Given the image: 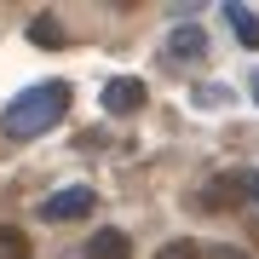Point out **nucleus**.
Returning <instances> with one entry per match:
<instances>
[{"label": "nucleus", "mask_w": 259, "mask_h": 259, "mask_svg": "<svg viewBox=\"0 0 259 259\" xmlns=\"http://www.w3.org/2000/svg\"><path fill=\"white\" fill-rule=\"evenodd\" d=\"M64 110H69V87L64 81H40V87H29V93H18L6 104L0 127H6V139H35V133H52L64 121Z\"/></svg>", "instance_id": "1"}, {"label": "nucleus", "mask_w": 259, "mask_h": 259, "mask_svg": "<svg viewBox=\"0 0 259 259\" xmlns=\"http://www.w3.org/2000/svg\"><path fill=\"white\" fill-rule=\"evenodd\" d=\"M167 58H173V64H196V58H207V29L179 23L173 35H167Z\"/></svg>", "instance_id": "2"}, {"label": "nucleus", "mask_w": 259, "mask_h": 259, "mask_svg": "<svg viewBox=\"0 0 259 259\" xmlns=\"http://www.w3.org/2000/svg\"><path fill=\"white\" fill-rule=\"evenodd\" d=\"M81 213H93V190H81V185H69V190L40 202V219H81Z\"/></svg>", "instance_id": "3"}, {"label": "nucleus", "mask_w": 259, "mask_h": 259, "mask_svg": "<svg viewBox=\"0 0 259 259\" xmlns=\"http://www.w3.org/2000/svg\"><path fill=\"white\" fill-rule=\"evenodd\" d=\"M242 190H253V173H219V179L207 185L202 202H207L213 213H225V207H236V202H242Z\"/></svg>", "instance_id": "4"}, {"label": "nucleus", "mask_w": 259, "mask_h": 259, "mask_svg": "<svg viewBox=\"0 0 259 259\" xmlns=\"http://www.w3.org/2000/svg\"><path fill=\"white\" fill-rule=\"evenodd\" d=\"M139 104H144V87L133 81V75H121V81L104 87V110H110V115H133Z\"/></svg>", "instance_id": "5"}, {"label": "nucleus", "mask_w": 259, "mask_h": 259, "mask_svg": "<svg viewBox=\"0 0 259 259\" xmlns=\"http://www.w3.org/2000/svg\"><path fill=\"white\" fill-rule=\"evenodd\" d=\"M87 259H133V242L121 231H98L93 242H87Z\"/></svg>", "instance_id": "6"}, {"label": "nucleus", "mask_w": 259, "mask_h": 259, "mask_svg": "<svg viewBox=\"0 0 259 259\" xmlns=\"http://www.w3.org/2000/svg\"><path fill=\"white\" fill-rule=\"evenodd\" d=\"M225 18H231V29H236V40H242V47H259V18H253L248 6L225 0Z\"/></svg>", "instance_id": "7"}, {"label": "nucleus", "mask_w": 259, "mask_h": 259, "mask_svg": "<svg viewBox=\"0 0 259 259\" xmlns=\"http://www.w3.org/2000/svg\"><path fill=\"white\" fill-rule=\"evenodd\" d=\"M29 35H35L40 47H64V29H58V18H52V12H40V18L29 23Z\"/></svg>", "instance_id": "8"}, {"label": "nucleus", "mask_w": 259, "mask_h": 259, "mask_svg": "<svg viewBox=\"0 0 259 259\" xmlns=\"http://www.w3.org/2000/svg\"><path fill=\"white\" fill-rule=\"evenodd\" d=\"M0 259H29V236L12 231V225H0Z\"/></svg>", "instance_id": "9"}, {"label": "nucleus", "mask_w": 259, "mask_h": 259, "mask_svg": "<svg viewBox=\"0 0 259 259\" xmlns=\"http://www.w3.org/2000/svg\"><path fill=\"white\" fill-rule=\"evenodd\" d=\"M156 259H202V248H196V242H185V236H179V242H167V248H161Z\"/></svg>", "instance_id": "10"}, {"label": "nucleus", "mask_w": 259, "mask_h": 259, "mask_svg": "<svg viewBox=\"0 0 259 259\" xmlns=\"http://www.w3.org/2000/svg\"><path fill=\"white\" fill-rule=\"evenodd\" d=\"M196 104H202V110H219V104H231V87H202Z\"/></svg>", "instance_id": "11"}, {"label": "nucleus", "mask_w": 259, "mask_h": 259, "mask_svg": "<svg viewBox=\"0 0 259 259\" xmlns=\"http://www.w3.org/2000/svg\"><path fill=\"white\" fill-rule=\"evenodd\" d=\"M202 259H248V253H242V248H207Z\"/></svg>", "instance_id": "12"}, {"label": "nucleus", "mask_w": 259, "mask_h": 259, "mask_svg": "<svg viewBox=\"0 0 259 259\" xmlns=\"http://www.w3.org/2000/svg\"><path fill=\"white\" fill-rule=\"evenodd\" d=\"M253 104H259V69H253Z\"/></svg>", "instance_id": "13"}, {"label": "nucleus", "mask_w": 259, "mask_h": 259, "mask_svg": "<svg viewBox=\"0 0 259 259\" xmlns=\"http://www.w3.org/2000/svg\"><path fill=\"white\" fill-rule=\"evenodd\" d=\"M253 196H259V173H253Z\"/></svg>", "instance_id": "14"}]
</instances>
